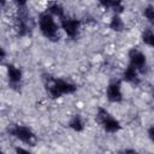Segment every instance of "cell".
<instances>
[{
    "label": "cell",
    "instance_id": "9",
    "mask_svg": "<svg viewBox=\"0 0 154 154\" xmlns=\"http://www.w3.org/2000/svg\"><path fill=\"white\" fill-rule=\"evenodd\" d=\"M7 76H8V81L11 83L12 87H17L22 79V72L19 69L14 67L13 65H8L7 66Z\"/></svg>",
    "mask_w": 154,
    "mask_h": 154
},
{
    "label": "cell",
    "instance_id": "8",
    "mask_svg": "<svg viewBox=\"0 0 154 154\" xmlns=\"http://www.w3.org/2000/svg\"><path fill=\"white\" fill-rule=\"evenodd\" d=\"M28 30H29V14L25 11V8H23L18 16V34L23 36L28 32Z\"/></svg>",
    "mask_w": 154,
    "mask_h": 154
},
{
    "label": "cell",
    "instance_id": "7",
    "mask_svg": "<svg viewBox=\"0 0 154 154\" xmlns=\"http://www.w3.org/2000/svg\"><path fill=\"white\" fill-rule=\"evenodd\" d=\"M107 97L112 102H120L122 101V91H120V83L112 82L107 88Z\"/></svg>",
    "mask_w": 154,
    "mask_h": 154
},
{
    "label": "cell",
    "instance_id": "19",
    "mask_svg": "<svg viewBox=\"0 0 154 154\" xmlns=\"http://www.w3.org/2000/svg\"><path fill=\"white\" fill-rule=\"evenodd\" d=\"M5 55H6L5 51H4V49L0 47V60H1V59H4V58H5Z\"/></svg>",
    "mask_w": 154,
    "mask_h": 154
},
{
    "label": "cell",
    "instance_id": "21",
    "mask_svg": "<svg viewBox=\"0 0 154 154\" xmlns=\"http://www.w3.org/2000/svg\"><path fill=\"white\" fill-rule=\"evenodd\" d=\"M6 5V0H0V8Z\"/></svg>",
    "mask_w": 154,
    "mask_h": 154
},
{
    "label": "cell",
    "instance_id": "20",
    "mask_svg": "<svg viewBox=\"0 0 154 154\" xmlns=\"http://www.w3.org/2000/svg\"><path fill=\"white\" fill-rule=\"evenodd\" d=\"M16 152H18V153H28V150L22 149V148H17V149H16Z\"/></svg>",
    "mask_w": 154,
    "mask_h": 154
},
{
    "label": "cell",
    "instance_id": "14",
    "mask_svg": "<svg viewBox=\"0 0 154 154\" xmlns=\"http://www.w3.org/2000/svg\"><path fill=\"white\" fill-rule=\"evenodd\" d=\"M142 40L146 45L148 46H153V41H154V36H153V31L152 29H146L142 34Z\"/></svg>",
    "mask_w": 154,
    "mask_h": 154
},
{
    "label": "cell",
    "instance_id": "3",
    "mask_svg": "<svg viewBox=\"0 0 154 154\" xmlns=\"http://www.w3.org/2000/svg\"><path fill=\"white\" fill-rule=\"evenodd\" d=\"M96 120L103 126V129L108 132H117L120 129V124L117 119H114L113 117L109 116V113L103 109V108H99L97 109V114H96Z\"/></svg>",
    "mask_w": 154,
    "mask_h": 154
},
{
    "label": "cell",
    "instance_id": "6",
    "mask_svg": "<svg viewBox=\"0 0 154 154\" xmlns=\"http://www.w3.org/2000/svg\"><path fill=\"white\" fill-rule=\"evenodd\" d=\"M61 20V26L63 29L65 30V32L71 36V37H75L78 32V28H79V20L77 19H71V18H66V17H63L60 18Z\"/></svg>",
    "mask_w": 154,
    "mask_h": 154
},
{
    "label": "cell",
    "instance_id": "4",
    "mask_svg": "<svg viewBox=\"0 0 154 154\" xmlns=\"http://www.w3.org/2000/svg\"><path fill=\"white\" fill-rule=\"evenodd\" d=\"M8 132H10L12 136H14L16 138L20 140L22 142L29 143V144H31V146H35L34 143H35V141H36V137H35L34 132H32L29 128H26V126H20V125H14L13 128L8 129Z\"/></svg>",
    "mask_w": 154,
    "mask_h": 154
},
{
    "label": "cell",
    "instance_id": "15",
    "mask_svg": "<svg viewBox=\"0 0 154 154\" xmlns=\"http://www.w3.org/2000/svg\"><path fill=\"white\" fill-rule=\"evenodd\" d=\"M48 11H49L52 14L58 16L59 18H63V17H64V10H63V7H61L60 5H58V4L51 5V6L48 7Z\"/></svg>",
    "mask_w": 154,
    "mask_h": 154
},
{
    "label": "cell",
    "instance_id": "16",
    "mask_svg": "<svg viewBox=\"0 0 154 154\" xmlns=\"http://www.w3.org/2000/svg\"><path fill=\"white\" fill-rule=\"evenodd\" d=\"M144 17L149 20V22H153L154 19V10L152 6H148L146 10H144Z\"/></svg>",
    "mask_w": 154,
    "mask_h": 154
},
{
    "label": "cell",
    "instance_id": "2",
    "mask_svg": "<svg viewBox=\"0 0 154 154\" xmlns=\"http://www.w3.org/2000/svg\"><path fill=\"white\" fill-rule=\"evenodd\" d=\"M40 29L41 32L49 40L57 41L59 40V32H58V26L52 17V14L43 13L40 16Z\"/></svg>",
    "mask_w": 154,
    "mask_h": 154
},
{
    "label": "cell",
    "instance_id": "5",
    "mask_svg": "<svg viewBox=\"0 0 154 154\" xmlns=\"http://www.w3.org/2000/svg\"><path fill=\"white\" fill-rule=\"evenodd\" d=\"M129 59H130V65L132 67H135L137 71H140L142 73L146 71L147 60H146V55L142 52H140L138 49L132 48L129 52Z\"/></svg>",
    "mask_w": 154,
    "mask_h": 154
},
{
    "label": "cell",
    "instance_id": "13",
    "mask_svg": "<svg viewBox=\"0 0 154 154\" xmlns=\"http://www.w3.org/2000/svg\"><path fill=\"white\" fill-rule=\"evenodd\" d=\"M69 125H70V128L73 129L75 131H82L83 128H84L83 122H82V119H81L79 116H75V117L70 120V124H69Z\"/></svg>",
    "mask_w": 154,
    "mask_h": 154
},
{
    "label": "cell",
    "instance_id": "17",
    "mask_svg": "<svg viewBox=\"0 0 154 154\" xmlns=\"http://www.w3.org/2000/svg\"><path fill=\"white\" fill-rule=\"evenodd\" d=\"M14 2H16L19 7H23V6L26 4V0H14Z\"/></svg>",
    "mask_w": 154,
    "mask_h": 154
},
{
    "label": "cell",
    "instance_id": "10",
    "mask_svg": "<svg viewBox=\"0 0 154 154\" xmlns=\"http://www.w3.org/2000/svg\"><path fill=\"white\" fill-rule=\"evenodd\" d=\"M137 72H138V71H137L135 67H132L131 65H129V66L126 67V70L124 71L123 77H124L125 81H128V82H130V83L138 84V83H140V79H138Z\"/></svg>",
    "mask_w": 154,
    "mask_h": 154
},
{
    "label": "cell",
    "instance_id": "1",
    "mask_svg": "<svg viewBox=\"0 0 154 154\" xmlns=\"http://www.w3.org/2000/svg\"><path fill=\"white\" fill-rule=\"evenodd\" d=\"M51 83L47 84V91L52 97H59L63 94H71L75 93L77 87L72 83H69L64 79H57V78H51Z\"/></svg>",
    "mask_w": 154,
    "mask_h": 154
},
{
    "label": "cell",
    "instance_id": "11",
    "mask_svg": "<svg viewBox=\"0 0 154 154\" xmlns=\"http://www.w3.org/2000/svg\"><path fill=\"white\" fill-rule=\"evenodd\" d=\"M100 2L106 8L112 7L116 13H120L124 10V6L122 5V0H100Z\"/></svg>",
    "mask_w": 154,
    "mask_h": 154
},
{
    "label": "cell",
    "instance_id": "18",
    "mask_svg": "<svg viewBox=\"0 0 154 154\" xmlns=\"http://www.w3.org/2000/svg\"><path fill=\"white\" fill-rule=\"evenodd\" d=\"M153 134H154V129H153V126H152V128H149V130H148V135H149L150 140H153Z\"/></svg>",
    "mask_w": 154,
    "mask_h": 154
},
{
    "label": "cell",
    "instance_id": "12",
    "mask_svg": "<svg viewBox=\"0 0 154 154\" xmlns=\"http://www.w3.org/2000/svg\"><path fill=\"white\" fill-rule=\"evenodd\" d=\"M109 26H111V29H113L114 31H122V30L124 29V23H123V20L120 19V17L116 14V16L112 17L111 23H109Z\"/></svg>",
    "mask_w": 154,
    "mask_h": 154
}]
</instances>
